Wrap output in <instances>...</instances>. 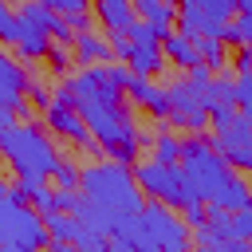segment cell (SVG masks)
I'll use <instances>...</instances> for the list:
<instances>
[{
  "instance_id": "1",
  "label": "cell",
  "mask_w": 252,
  "mask_h": 252,
  "mask_svg": "<svg viewBox=\"0 0 252 252\" xmlns=\"http://www.w3.org/2000/svg\"><path fill=\"white\" fill-rule=\"evenodd\" d=\"M126 79H130V71L118 59L79 67L75 75L63 79L71 91V106L79 110L83 126L94 138V150L118 165H134L142 158V126L134 118V106L122 94Z\"/></svg>"
},
{
  "instance_id": "2",
  "label": "cell",
  "mask_w": 252,
  "mask_h": 252,
  "mask_svg": "<svg viewBox=\"0 0 252 252\" xmlns=\"http://www.w3.org/2000/svg\"><path fill=\"white\" fill-rule=\"evenodd\" d=\"M0 158L8 161L16 181L43 185L51 177V165L59 161V146L47 134V126L32 118V122H12L0 130Z\"/></svg>"
},
{
  "instance_id": "3",
  "label": "cell",
  "mask_w": 252,
  "mask_h": 252,
  "mask_svg": "<svg viewBox=\"0 0 252 252\" xmlns=\"http://www.w3.org/2000/svg\"><path fill=\"white\" fill-rule=\"evenodd\" d=\"M79 193L98 205L102 213L110 217H134L142 209V189L134 185V173L130 165H118V161H87L79 165Z\"/></svg>"
},
{
  "instance_id": "4",
  "label": "cell",
  "mask_w": 252,
  "mask_h": 252,
  "mask_svg": "<svg viewBox=\"0 0 252 252\" xmlns=\"http://www.w3.org/2000/svg\"><path fill=\"white\" fill-rule=\"evenodd\" d=\"M177 169H181V181L185 189L197 197V201H213V193L220 189V181L232 173V165L209 146V134H185L181 138V154H177Z\"/></svg>"
},
{
  "instance_id": "5",
  "label": "cell",
  "mask_w": 252,
  "mask_h": 252,
  "mask_svg": "<svg viewBox=\"0 0 252 252\" xmlns=\"http://www.w3.org/2000/svg\"><path fill=\"white\" fill-rule=\"evenodd\" d=\"M134 240H146V244H154L158 252H189L193 232H189V224H185L169 205L146 197L142 209L134 213V236H130V244H134Z\"/></svg>"
},
{
  "instance_id": "6",
  "label": "cell",
  "mask_w": 252,
  "mask_h": 252,
  "mask_svg": "<svg viewBox=\"0 0 252 252\" xmlns=\"http://www.w3.org/2000/svg\"><path fill=\"white\" fill-rule=\"evenodd\" d=\"M47 224L32 205L12 201L8 193L0 197V244H16L24 252H43L47 248Z\"/></svg>"
},
{
  "instance_id": "7",
  "label": "cell",
  "mask_w": 252,
  "mask_h": 252,
  "mask_svg": "<svg viewBox=\"0 0 252 252\" xmlns=\"http://www.w3.org/2000/svg\"><path fill=\"white\" fill-rule=\"evenodd\" d=\"M165 122L169 126H181L185 134H197L209 126V114H205V102H201V87L181 75L165 87Z\"/></svg>"
},
{
  "instance_id": "8",
  "label": "cell",
  "mask_w": 252,
  "mask_h": 252,
  "mask_svg": "<svg viewBox=\"0 0 252 252\" xmlns=\"http://www.w3.org/2000/svg\"><path fill=\"white\" fill-rule=\"evenodd\" d=\"M209 146L232 165V169H248L252 165V118L244 114V110H236L224 126H217L213 130V138H209Z\"/></svg>"
},
{
  "instance_id": "9",
  "label": "cell",
  "mask_w": 252,
  "mask_h": 252,
  "mask_svg": "<svg viewBox=\"0 0 252 252\" xmlns=\"http://www.w3.org/2000/svg\"><path fill=\"white\" fill-rule=\"evenodd\" d=\"M43 126H47V134L51 138H63V142H71L75 150H83V154H94V138H91V130L83 126V118H79V110L75 106H67V102H47L43 106Z\"/></svg>"
},
{
  "instance_id": "10",
  "label": "cell",
  "mask_w": 252,
  "mask_h": 252,
  "mask_svg": "<svg viewBox=\"0 0 252 252\" xmlns=\"http://www.w3.org/2000/svg\"><path fill=\"white\" fill-rule=\"evenodd\" d=\"M32 67H24L16 55L0 51V106H8L16 118H32V102L24 98Z\"/></svg>"
},
{
  "instance_id": "11",
  "label": "cell",
  "mask_w": 252,
  "mask_h": 252,
  "mask_svg": "<svg viewBox=\"0 0 252 252\" xmlns=\"http://www.w3.org/2000/svg\"><path fill=\"white\" fill-rule=\"evenodd\" d=\"M20 20V16H16ZM12 51H16V59L24 63V67H32V63H39L43 55H47V47H51V35L39 28V24H32V20H20V28H16V39L8 43Z\"/></svg>"
},
{
  "instance_id": "12",
  "label": "cell",
  "mask_w": 252,
  "mask_h": 252,
  "mask_svg": "<svg viewBox=\"0 0 252 252\" xmlns=\"http://www.w3.org/2000/svg\"><path fill=\"white\" fill-rule=\"evenodd\" d=\"M71 59H75L79 67H91V63H114V51H110L106 32H94V28L75 32V39H71Z\"/></svg>"
},
{
  "instance_id": "13",
  "label": "cell",
  "mask_w": 252,
  "mask_h": 252,
  "mask_svg": "<svg viewBox=\"0 0 252 252\" xmlns=\"http://www.w3.org/2000/svg\"><path fill=\"white\" fill-rule=\"evenodd\" d=\"M209 209H220V213H236V209H248V177L240 173V169H232L224 181H220V189L213 193V201H205Z\"/></svg>"
},
{
  "instance_id": "14",
  "label": "cell",
  "mask_w": 252,
  "mask_h": 252,
  "mask_svg": "<svg viewBox=\"0 0 252 252\" xmlns=\"http://www.w3.org/2000/svg\"><path fill=\"white\" fill-rule=\"evenodd\" d=\"M161 59H165V67H181V71H193V67H201V55H197V47H193V39H185L181 32H169L161 43Z\"/></svg>"
},
{
  "instance_id": "15",
  "label": "cell",
  "mask_w": 252,
  "mask_h": 252,
  "mask_svg": "<svg viewBox=\"0 0 252 252\" xmlns=\"http://www.w3.org/2000/svg\"><path fill=\"white\" fill-rule=\"evenodd\" d=\"M130 8H134V16H138V20L154 24L161 39L173 32V16H177V8H173L169 0H130Z\"/></svg>"
},
{
  "instance_id": "16",
  "label": "cell",
  "mask_w": 252,
  "mask_h": 252,
  "mask_svg": "<svg viewBox=\"0 0 252 252\" xmlns=\"http://www.w3.org/2000/svg\"><path fill=\"white\" fill-rule=\"evenodd\" d=\"M94 4V20L106 28V32H126L138 16L130 8V0H91Z\"/></svg>"
},
{
  "instance_id": "17",
  "label": "cell",
  "mask_w": 252,
  "mask_h": 252,
  "mask_svg": "<svg viewBox=\"0 0 252 252\" xmlns=\"http://www.w3.org/2000/svg\"><path fill=\"white\" fill-rule=\"evenodd\" d=\"M150 158L161 161V165H177V154H181V138L173 134V126H158L150 130V142H146Z\"/></svg>"
},
{
  "instance_id": "18",
  "label": "cell",
  "mask_w": 252,
  "mask_h": 252,
  "mask_svg": "<svg viewBox=\"0 0 252 252\" xmlns=\"http://www.w3.org/2000/svg\"><path fill=\"white\" fill-rule=\"evenodd\" d=\"M201 102H205V114L209 110H224V106H236V94H232V79L220 71L213 75L205 87H201Z\"/></svg>"
},
{
  "instance_id": "19",
  "label": "cell",
  "mask_w": 252,
  "mask_h": 252,
  "mask_svg": "<svg viewBox=\"0 0 252 252\" xmlns=\"http://www.w3.org/2000/svg\"><path fill=\"white\" fill-rule=\"evenodd\" d=\"M193 47H197L201 63H205L213 75H220V71H224V63H228V47H224L220 39H209V35H201V39H193Z\"/></svg>"
},
{
  "instance_id": "20",
  "label": "cell",
  "mask_w": 252,
  "mask_h": 252,
  "mask_svg": "<svg viewBox=\"0 0 252 252\" xmlns=\"http://www.w3.org/2000/svg\"><path fill=\"white\" fill-rule=\"evenodd\" d=\"M181 4L193 8V12L205 16V20H217V24H224V20L236 16V0H181Z\"/></svg>"
},
{
  "instance_id": "21",
  "label": "cell",
  "mask_w": 252,
  "mask_h": 252,
  "mask_svg": "<svg viewBox=\"0 0 252 252\" xmlns=\"http://www.w3.org/2000/svg\"><path fill=\"white\" fill-rule=\"evenodd\" d=\"M154 122H165V87H158L154 79H150V87H146V94H142V102H138Z\"/></svg>"
},
{
  "instance_id": "22",
  "label": "cell",
  "mask_w": 252,
  "mask_h": 252,
  "mask_svg": "<svg viewBox=\"0 0 252 252\" xmlns=\"http://www.w3.org/2000/svg\"><path fill=\"white\" fill-rule=\"evenodd\" d=\"M51 181H55V189H79V165L67 154H59V161L51 165Z\"/></svg>"
},
{
  "instance_id": "23",
  "label": "cell",
  "mask_w": 252,
  "mask_h": 252,
  "mask_svg": "<svg viewBox=\"0 0 252 252\" xmlns=\"http://www.w3.org/2000/svg\"><path fill=\"white\" fill-rule=\"evenodd\" d=\"M28 205H32L39 217H47V213H59V197H55V189H47V181H43V185H32V193H28Z\"/></svg>"
},
{
  "instance_id": "24",
  "label": "cell",
  "mask_w": 252,
  "mask_h": 252,
  "mask_svg": "<svg viewBox=\"0 0 252 252\" xmlns=\"http://www.w3.org/2000/svg\"><path fill=\"white\" fill-rule=\"evenodd\" d=\"M43 59H47V71H51L55 79H67V75H71V51H67L63 43H51Z\"/></svg>"
},
{
  "instance_id": "25",
  "label": "cell",
  "mask_w": 252,
  "mask_h": 252,
  "mask_svg": "<svg viewBox=\"0 0 252 252\" xmlns=\"http://www.w3.org/2000/svg\"><path fill=\"white\" fill-rule=\"evenodd\" d=\"M24 98L32 102V110H43V106L51 102V87L39 79V71H32V75H28V91H24Z\"/></svg>"
},
{
  "instance_id": "26",
  "label": "cell",
  "mask_w": 252,
  "mask_h": 252,
  "mask_svg": "<svg viewBox=\"0 0 252 252\" xmlns=\"http://www.w3.org/2000/svg\"><path fill=\"white\" fill-rule=\"evenodd\" d=\"M126 39H130V43H161L158 28H154V24H146V20H134V24L126 28Z\"/></svg>"
},
{
  "instance_id": "27",
  "label": "cell",
  "mask_w": 252,
  "mask_h": 252,
  "mask_svg": "<svg viewBox=\"0 0 252 252\" xmlns=\"http://www.w3.org/2000/svg\"><path fill=\"white\" fill-rule=\"evenodd\" d=\"M16 28H20L16 8H8V0H0V43H12L16 39Z\"/></svg>"
},
{
  "instance_id": "28",
  "label": "cell",
  "mask_w": 252,
  "mask_h": 252,
  "mask_svg": "<svg viewBox=\"0 0 252 252\" xmlns=\"http://www.w3.org/2000/svg\"><path fill=\"white\" fill-rule=\"evenodd\" d=\"M51 12H59V16H75V12H87L91 8V0H43Z\"/></svg>"
},
{
  "instance_id": "29",
  "label": "cell",
  "mask_w": 252,
  "mask_h": 252,
  "mask_svg": "<svg viewBox=\"0 0 252 252\" xmlns=\"http://www.w3.org/2000/svg\"><path fill=\"white\" fill-rule=\"evenodd\" d=\"M63 20H67L71 32H87L91 28V12H75V16H63Z\"/></svg>"
},
{
  "instance_id": "30",
  "label": "cell",
  "mask_w": 252,
  "mask_h": 252,
  "mask_svg": "<svg viewBox=\"0 0 252 252\" xmlns=\"http://www.w3.org/2000/svg\"><path fill=\"white\" fill-rule=\"evenodd\" d=\"M232 67H236V75H240V71H252V51H248V47H236Z\"/></svg>"
},
{
  "instance_id": "31",
  "label": "cell",
  "mask_w": 252,
  "mask_h": 252,
  "mask_svg": "<svg viewBox=\"0 0 252 252\" xmlns=\"http://www.w3.org/2000/svg\"><path fill=\"white\" fill-rule=\"evenodd\" d=\"M232 114H236V106H224V110H209V126L217 130V126H224Z\"/></svg>"
},
{
  "instance_id": "32",
  "label": "cell",
  "mask_w": 252,
  "mask_h": 252,
  "mask_svg": "<svg viewBox=\"0 0 252 252\" xmlns=\"http://www.w3.org/2000/svg\"><path fill=\"white\" fill-rule=\"evenodd\" d=\"M106 252H134V244L122 236H106Z\"/></svg>"
},
{
  "instance_id": "33",
  "label": "cell",
  "mask_w": 252,
  "mask_h": 252,
  "mask_svg": "<svg viewBox=\"0 0 252 252\" xmlns=\"http://www.w3.org/2000/svg\"><path fill=\"white\" fill-rule=\"evenodd\" d=\"M217 248H224V252H248V240H224Z\"/></svg>"
},
{
  "instance_id": "34",
  "label": "cell",
  "mask_w": 252,
  "mask_h": 252,
  "mask_svg": "<svg viewBox=\"0 0 252 252\" xmlns=\"http://www.w3.org/2000/svg\"><path fill=\"white\" fill-rule=\"evenodd\" d=\"M47 252H79V248L67 244V240H47Z\"/></svg>"
},
{
  "instance_id": "35",
  "label": "cell",
  "mask_w": 252,
  "mask_h": 252,
  "mask_svg": "<svg viewBox=\"0 0 252 252\" xmlns=\"http://www.w3.org/2000/svg\"><path fill=\"white\" fill-rule=\"evenodd\" d=\"M197 252H224V248H217V244H197Z\"/></svg>"
},
{
  "instance_id": "36",
  "label": "cell",
  "mask_w": 252,
  "mask_h": 252,
  "mask_svg": "<svg viewBox=\"0 0 252 252\" xmlns=\"http://www.w3.org/2000/svg\"><path fill=\"white\" fill-rule=\"evenodd\" d=\"M0 252H24V248H16V244H0Z\"/></svg>"
},
{
  "instance_id": "37",
  "label": "cell",
  "mask_w": 252,
  "mask_h": 252,
  "mask_svg": "<svg viewBox=\"0 0 252 252\" xmlns=\"http://www.w3.org/2000/svg\"><path fill=\"white\" fill-rule=\"evenodd\" d=\"M4 193H8V185H4V181H0V197H4Z\"/></svg>"
},
{
  "instance_id": "38",
  "label": "cell",
  "mask_w": 252,
  "mask_h": 252,
  "mask_svg": "<svg viewBox=\"0 0 252 252\" xmlns=\"http://www.w3.org/2000/svg\"><path fill=\"white\" fill-rule=\"evenodd\" d=\"M169 4H173V8H177V4H181V0H169Z\"/></svg>"
},
{
  "instance_id": "39",
  "label": "cell",
  "mask_w": 252,
  "mask_h": 252,
  "mask_svg": "<svg viewBox=\"0 0 252 252\" xmlns=\"http://www.w3.org/2000/svg\"><path fill=\"white\" fill-rule=\"evenodd\" d=\"M0 130H4V126H0Z\"/></svg>"
}]
</instances>
